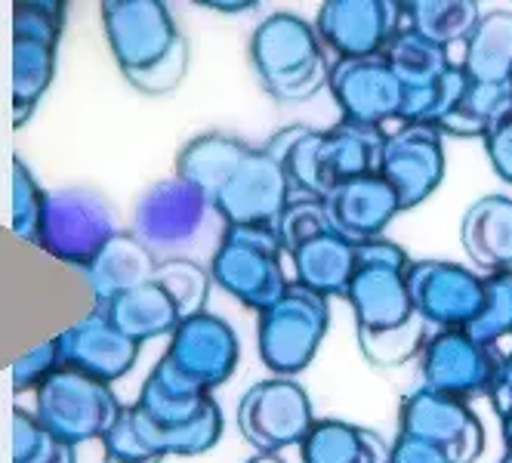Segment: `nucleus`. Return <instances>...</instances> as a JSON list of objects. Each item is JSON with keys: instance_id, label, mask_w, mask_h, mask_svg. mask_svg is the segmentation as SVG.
<instances>
[{"instance_id": "f257e3e1", "label": "nucleus", "mask_w": 512, "mask_h": 463, "mask_svg": "<svg viewBox=\"0 0 512 463\" xmlns=\"http://www.w3.org/2000/svg\"><path fill=\"white\" fill-rule=\"evenodd\" d=\"M411 257L389 238L355 244V272L346 284V300L355 312V337L364 359L377 368H398L426 346L429 325L414 312L408 294Z\"/></svg>"}, {"instance_id": "f03ea898", "label": "nucleus", "mask_w": 512, "mask_h": 463, "mask_svg": "<svg viewBox=\"0 0 512 463\" xmlns=\"http://www.w3.org/2000/svg\"><path fill=\"white\" fill-rule=\"evenodd\" d=\"M250 65L266 93L278 102H306L327 87L331 62L309 25L297 13H275L250 34Z\"/></svg>"}, {"instance_id": "7ed1b4c3", "label": "nucleus", "mask_w": 512, "mask_h": 463, "mask_svg": "<svg viewBox=\"0 0 512 463\" xmlns=\"http://www.w3.org/2000/svg\"><path fill=\"white\" fill-rule=\"evenodd\" d=\"M68 4L22 0L13 7V127H25L56 78Z\"/></svg>"}, {"instance_id": "20e7f679", "label": "nucleus", "mask_w": 512, "mask_h": 463, "mask_svg": "<svg viewBox=\"0 0 512 463\" xmlns=\"http://www.w3.org/2000/svg\"><path fill=\"white\" fill-rule=\"evenodd\" d=\"M281 254L275 226H226L207 272L238 303L263 312L287 291Z\"/></svg>"}, {"instance_id": "39448f33", "label": "nucleus", "mask_w": 512, "mask_h": 463, "mask_svg": "<svg viewBox=\"0 0 512 463\" xmlns=\"http://www.w3.org/2000/svg\"><path fill=\"white\" fill-rule=\"evenodd\" d=\"M327 328H331L327 300L294 281L269 309L260 312L256 349L275 377H294L312 365Z\"/></svg>"}, {"instance_id": "423d86ee", "label": "nucleus", "mask_w": 512, "mask_h": 463, "mask_svg": "<svg viewBox=\"0 0 512 463\" xmlns=\"http://www.w3.org/2000/svg\"><path fill=\"white\" fill-rule=\"evenodd\" d=\"M121 411L124 408L112 393V383L93 380L75 368H59L34 393V417L53 439L65 445L102 439Z\"/></svg>"}, {"instance_id": "0eeeda50", "label": "nucleus", "mask_w": 512, "mask_h": 463, "mask_svg": "<svg viewBox=\"0 0 512 463\" xmlns=\"http://www.w3.org/2000/svg\"><path fill=\"white\" fill-rule=\"evenodd\" d=\"M241 343L235 328L213 312H198L182 318L170 334V349L158 362L173 383L192 389V393L210 396V389L223 386L238 368Z\"/></svg>"}, {"instance_id": "6e6552de", "label": "nucleus", "mask_w": 512, "mask_h": 463, "mask_svg": "<svg viewBox=\"0 0 512 463\" xmlns=\"http://www.w3.org/2000/svg\"><path fill=\"white\" fill-rule=\"evenodd\" d=\"M115 235V217L96 192L84 189H62L47 192L38 251L53 257L56 263L84 272L99 251Z\"/></svg>"}, {"instance_id": "1a4fd4ad", "label": "nucleus", "mask_w": 512, "mask_h": 463, "mask_svg": "<svg viewBox=\"0 0 512 463\" xmlns=\"http://www.w3.org/2000/svg\"><path fill=\"white\" fill-rule=\"evenodd\" d=\"M238 430L260 451L278 454L290 445H300L315 423L312 399L290 377H272L253 383L238 402Z\"/></svg>"}, {"instance_id": "9d476101", "label": "nucleus", "mask_w": 512, "mask_h": 463, "mask_svg": "<svg viewBox=\"0 0 512 463\" xmlns=\"http://www.w3.org/2000/svg\"><path fill=\"white\" fill-rule=\"evenodd\" d=\"M102 28L124 78L155 68L182 38L164 0H105Z\"/></svg>"}, {"instance_id": "9b49d317", "label": "nucleus", "mask_w": 512, "mask_h": 463, "mask_svg": "<svg viewBox=\"0 0 512 463\" xmlns=\"http://www.w3.org/2000/svg\"><path fill=\"white\" fill-rule=\"evenodd\" d=\"M420 355L423 389L460 402L494 393L500 355H494L491 346L472 340L466 331H438L426 340Z\"/></svg>"}, {"instance_id": "f8f14e48", "label": "nucleus", "mask_w": 512, "mask_h": 463, "mask_svg": "<svg viewBox=\"0 0 512 463\" xmlns=\"http://www.w3.org/2000/svg\"><path fill=\"white\" fill-rule=\"evenodd\" d=\"M405 278L411 306L429 328L463 331L482 312L485 278H479L466 266L445 260H420L411 263Z\"/></svg>"}, {"instance_id": "ddd939ff", "label": "nucleus", "mask_w": 512, "mask_h": 463, "mask_svg": "<svg viewBox=\"0 0 512 463\" xmlns=\"http://www.w3.org/2000/svg\"><path fill=\"white\" fill-rule=\"evenodd\" d=\"M398 433L417 436L438 451H445L451 463H475L485 451V426L466 402L438 396L432 389H414L401 402Z\"/></svg>"}, {"instance_id": "4468645a", "label": "nucleus", "mask_w": 512, "mask_h": 463, "mask_svg": "<svg viewBox=\"0 0 512 463\" xmlns=\"http://www.w3.org/2000/svg\"><path fill=\"white\" fill-rule=\"evenodd\" d=\"M380 176L398 195L401 210L420 207L445 180V146L438 127L401 121L395 133H386Z\"/></svg>"}, {"instance_id": "2eb2a0df", "label": "nucleus", "mask_w": 512, "mask_h": 463, "mask_svg": "<svg viewBox=\"0 0 512 463\" xmlns=\"http://www.w3.org/2000/svg\"><path fill=\"white\" fill-rule=\"evenodd\" d=\"M327 87L340 105L343 121L383 127L386 121L405 118V90L383 56L337 59L327 75Z\"/></svg>"}, {"instance_id": "dca6fc26", "label": "nucleus", "mask_w": 512, "mask_h": 463, "mask_svg": "<svg viewBox=\"0 0 512 463\" xmlns=\"http://www.w3.org/2000/svg\"><path fill=\"white\" fill-rule=\"evenodd\" d=\"M401 28V10L392 0H327L318 10L315 34L337 59L380 56Z\"/></svg>"}, {"instance_id": "f3484780", "label": "nucleus", "mask_w": 512, "mask_h": 463, "mask_svg": "<svg viewBox=\"0 0 512 463\" xmlns=\"http://www.w3.org/2000/svg\"><path fill=\"white\" fill-rule=\"evenodd\" d=\"M290 204V183L275 158L253 149L210 201L226 226H275Z\"/></svg>"}, {"instance_id": "a211bd4d", "label": "nucleus", "mask_w": 512, "mask_h": 463, "mask_svg": "<svg viewBox=\"0 0 512 463\" xmlns=\"http://www.w3.org/2000/svg\"><path fill=\"white\" fill-rule=\"evenodd\" d=\"M210 213L207 198L179 176L155 183L136 204L133 213V235L149 247V251H173V247L189 244Z\"/></svg>"}, {"instance_id": "6ab92c4d", "label": "nucleus", "mask_w": 512, "mask_h": 463, "mask_svg": "<svg viewBox=\"0 0 512 463\" xmlns=\"http://www.w3.org/2000/svg\"><path fill=\"white\" fill-rule=\"evenodd\" d=\"M324 217L331 229L355 244L380 238L389 223L401 213L398 195L380 173L355 176V180L337 183L321 198Z\"/></svg>"}, {"instance_id": "aec40b11", "label": "nucleus", "mask_w": 512, "mask_h": 463, "mask_svg": "<svg viewBox=\"0 0 512 463\" xmlns=\"http://www.w3.org/2000/svg\"><path fill=\"white\" fill-rule=\"evenodd\" d=\"M59 346L65 368H75L102 383L127 377L139 359V343L108 325L96 309L87 312L81 322L65 328L59 334Z\"/></svg>"}, {"instance_id": "412c9836", "label": "nucleus", "mask_w": 512, "mask_h": 463, "mask_svg": "<svg viewBox=\"0 0 512 463\" xmlns=\"http://www.w3.org/2000/svg\"><path fill=\"white\" fill-rule=\"evenodd\" d=\"M380 56L392 68L401 90H405V118L401 121H423L438 93V84L454 68L448 50L429 44L408 28H398Z\"/></svg>"}, {"instance_id": "4be33fe9", "label": "nucleus", "mask_w": 512, "mask_h": 463, "mask_svg": "<svg viewBox=\"0 0 512 463\" xmlns=\"http://www.w3.org/2000/svg\"><path fill=\"white\" fill-rule=\"evenodd\" d=\"M383 146H386L383 127L340 121L331 130H321L315 149V173L321 192L327 195L337 183L355 180V176L380 173Z\"/></svg>"}, {"instance_id": "5701e85b", "label": "nucleus", "mask_w": 512, "mask_h": 463, "mask_svg": "<svg viewBox=\"0 0 512 463\" xmlns=\"http://www.w3.org/2000/svg\"><path fill=\"white\" fill-rule=\"evenodd\" d=\"M96 312L108 325L118 328L124 337H130L136 343L167 337L182 322L179 306L173 303V297L158 281H145L133 291H124L112 300H105L96 306Z\"/></svg>"}, {"instance_id": "b1692460", "label": "nucleus", "mask_w": 512, "mask_h": 463, "mask_svg": "<svg viewBox=\"0 0 512 463\" xmlns=\"http://www.w3.org/2000/svg\"><path fill=\"white\" fill-rule=\"evenodd\" d=\"M460 241L466 257L488 272L512 269V198L485 195L463 213Z\"/></svg>"}, {"instance_id": "393cba45", "label": "nucleus", "mask_w": 512, "mask_h": 463, "mask_svg": "<svg viewBox=\"0 0 512 463\" xmlns=\"http://www.w3.org/2000/svg\"><path fill=\"white\" fill-rule=\"evenodd\" d=\"M250 152H253V146H247L244 139L210 130V133L189 139L186 146L179 149L176 176L186 180L189 186H195L210 204L213 195L229 183V176L244 164V158Z\"/></svg>"}, {"instance_id": "a878e982", "label": "nucleus", "mask_w": 512, "mask_h": 463, "mask_svg": "<svg viewBox=\"0 0 512 463\" xmlns=\"http://www.w3.org/2000/svg\"><path fill=\"white\" fill-rule=\"evenodd\" d=\"M155 269H158L155 254L133 232H115L99 251V257L84 269V278L99 306L124 291L139 288L145 281H152Z\"/></svg>"}, {"instance_id": "bb28decb", "label": "nucleus", "mask_w": 512, "mask_h": 463, "mask_svg": "<svg viewBox=\"0 0 512 463\" xmlns=\"http://www.w3.org/2000/svg\"><path fill=\"white\" fill-rule=\"evenodd\" d=\"M297 284L318 297H343L346 284L355 272V241L327 229L309 241H303L294 254Z\"/></svg>"}, {"instance_id": "cd10ccee", "label": "nucleus", "mask_w": 512, "mask_h": 463, "mask_svg": "<svg viewBox=\"0 0 512 463\" xmlns=\"http://www.w3.org/2000/svg\"><path fill=\"white\" fill-rule=\"evenodd\" d=\"M460 68L475 84H512V13H482L463 41Z\"/></svg>"}, {"instance_id": "c85d7f7f", "label": "nucleus", "mask_w": 512, "mask_h": 463, "mask_svg": "<svg viewBox=\"0 0 512 463\" xmlns=\"http://www.w3.org/2000/svg\"><path fill=\"white\" fill-rule=\"evenodd\" d=\"M303 463H386V445L377 433L346 420H315L300 442Z\"/></svg>"}, {"instance_id": "c756f323", "label": "nucleus", "mask_w": 512, "mask_h": 463, "mask_svg": "<svg viewBox=\"0 0 512 463\" xmlns=\"http://www.w3.org/2000/svg\"><path fill=\"white\" fill-rule=\"evenodd\" d=\"M130 423H133L139 448L149 457H158V460H164L167 454L198 457V454L210 451L219 442V436H223V426H226L223 411H219L216 402L198 420L179 426V430H161V426H155L145 414H139L136 405H130Z\"/></svg>"}, {"instance_id": "7c9ffc66", "label": "nucleus", "mask_w": 512, "mask_h": 463, "mask_svg": "<svg viewBox=\"0 0 512 463\" xmlns=\"http://www.w3.org/2000/svg\"><path fill=\"white\" fill-rule=\"evenodd\" d=\"M401 28H408L435 47L463 44L475 22L482 19V7L475 0H408L398 4Z\"/></svg>"}, {"instance_id": "2f4dec72", "label": "nucleus", "mask_w": 512, "mask_h": 463, "mask_svg": "<svg viewBox=\"0 0 512 463\" xmlns=\"http://www.w3.org/2000/svg\"><path fill=\"white\" fill-rule=\"evenodd\" d=\"M512 99V84H475L466 78V87L460 99L454 102V109L438 121V133L460 136V139H482L494 115Z\"/></svg>"}, {"instance_id": "473e14b6", "label": "nucleus", "mask_w": 512, "mask_h": 463, "mask_svg": "<svg viewBox=\"0 0 512 463\" xmlns=\"http://www.w3.org/2000/svg\"><path fill=\"white\" fill-rule=\"evenodd\" d=\"M47 192L38 183V176L31 173L22 155H13V176H10V226L13 235L25 244H38L41 217H44Z\"/></svg>"}, {"instance_id": "72a5a7b5", "label": "nucleus", "mask_w": 512, "mask_h": 463, "mask_svg": "<svg viewBox=\"0 0 512 463\" xmlns=\"http://www.w3.org/2000/svg\"><path fill=\"white\" fill-rule=\"evenodd\" d=\"M472 340L494 346L497 340L512 337V269L491 272L485 278V303L482 312L463 328Z\"/></svg>"}, {"instance_id": "f704fd0d", "label": "nucleus", "mask_w": 512, "mask_h": 463, "mask_svg": "<svg viewBox=\"0 0 512 463\" xmlns=\"http://www.w3.org/2000/svg\"><path fill=\"white\" fill-rule=\"evenodd\" d=\"M152 281H158L173 297L182 318L204 312L207 294H210V272L204 266H198L192 260H167V263H158Z\"/></svg>"}, {"instance_id": "c9c22d12", "label": "nucleus", "mask_w": 512, "mask_h": 463, "mask_svg": "<svg viewBox=\"0 0 512 463\" xmlns=\"http://www.w3.org/2000/svg\"><path fill=\"white\" fill-rule=\"evenodd\" d=\"M13 463H75V445L53 439L31 411H13Z\"/></svg>"}, {"instance_id": "e433bc0d", "label": "nucleus", "mask_w": 512, "mask_h": 463, "mask_svg": "<svg viewBox=\"0 0 512 463\" xmlns=\"http://www.w3.org/2000/svg\"><path fill=\"white\" fill-rule=\"evenodd\" d=\"M331 229L324 217V204L321 198H290V204L284 207V213L275 223V232H278V241H281V251L284 254H294L297 247L321 232Z\"/></svg>"}, {"instance_id": "4c0bfd02", "label": "nucleus", "mask_w": 512, "mask_h": 463, "mask_svg": "<svg viewBox=\"0 0 512 463\" xmlns=\"http://www.w3.org/2000/svg\"><path fill=\"white\" fill-rule=\"evenodd\" d=\"M65 368L62 362V346L59 337H50L44 343H38L34 349L22 352L19 359L10 365V380H13V393H28V389H38L59 371Z\"/></svg>"}, {"instance_id": "58836bf2", "label": "nucleus", "mask_w": 512, "mask_h": 463, "mask_svg": "<svg viewBox=\"0 0 512 463\" xmlns=\"http://www.w3.org/2000/svg\"><path fill=\"white\" fill-rule=\"evenodd\" d=\"M186 68H189V41H186V34L176 41V47L149 71H142V75H130L127 81L145 93V96H164V93H173L182 78H186Z\"/></svg>"}, {"instance_id": "ea45409f", "label": "nucleus", "mask_w": 512, "mask_h": 463, "mask_svg": "<svg viewBox=\"0 0 512 463\" xmlns=\"http://www.w3.org/2000/svg\"><path fill=\"white\" fill-rule=\"evenodd\" d=\"M482 142H485V152H488V161H491L494 173L500 176L503 183L512 186V99L494 115V121L488 124Z\"/></svg>"}, {"instance_id": "a19ab883", "label": "nucleus", "mask_w": 512, "mask_h": 463, "mask_svg": "<svg viewBox=\"0 0 512 463\" xmlns=\"http://www.w3.org/2000/svg\"><path fill=\"white\" fill-rule=\"evenodd\" d=\"M105 442V463H161L158 457H149L133 433V423H130V408L121 411V417L115 420V426L102 436Z\"/></svg>"}, {"instance_id": "79ce46f5", "label": "nucleus", "mask_w": 512, "mask_h": 463, "mask_svg": "<svg viewBox=\"0 0 512 463\" xmlns=\"http://www.w3.org/2000/svg\"><path fill=\"white\" fill-rule=\"evenodd\" d=\"M386 463H451L445 451H438L435 445L408 436V433H398V439L392 442Z\"/></svg>"}, {"instance_id": "37998d69", "label": "nucleus", "mask_w": 512, "mask_h": 463, "mask_svg": "<svg viewBox=\"0 0 512 463\" xmlns=\"http://www.w3.org/2000/svg\"><path fill=\"white\" fill-rule=\"evenodd\" d=\"M491 402H494L497 414L512 408V352L500 359V371H497V383H494Z\"/></svg>"}, {"instance_id": "c03bdc74", "label": "nucleus", "mask_w": 512, "mask_h": 463, "mask_svg": "<svg viewBox=\"0 0 512 463\" xmlns=\"http://www.w3.org/2000/svg\"><path fill=\"white\" fill-rule=\"evenodd\" d=\"M204 10H216V13H226V16H235V13H247V10H256L260 4L256 0H201Z\"/></svg>"}, {"instance_id": "a18cd8bd", "label": "nucleus", "mask_w": 512, "mask_h": 463, "mask_svg": "<svg viewBox=\"0 0 512 463\" xmlns=\"http://www.w3.org/2000/svg\"><path fill=\"white\" fill-rule=\"evenodd\" d=\"M500 433H503V442H506V451H503L500 463H512V408L500 414Z\"/></svg>"}, {"instance_id": "49530a36", "label": "nucleus", "mask_w": 512, "mask_h": 463, "mask_svg": "<svg viewBox=\"0 0 512 463\" xmlns=\"http://www.w3.org/2000/svg\"><path fill=\"white\" fill-rule=\"evenodd\" d=\"M247 463H284V457H278V454H256Z\"/></svg>"}]
</instances>
